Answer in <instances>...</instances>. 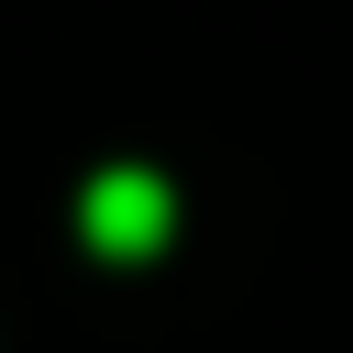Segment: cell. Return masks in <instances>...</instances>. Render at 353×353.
Segmentation results:
<instances>
[{
	"label": "cell",
	"instance_id": "obj_1",
	"mask_svg": "<svg viewBox=\"0 0 353 353\" xmlns=\"http://www.w3.org/2000/svg\"><path fill=\"white\" fill-rule=\"evenodd\" d=\"M77 232H88L99 254L143 265V254L176 232V199H165V176H154V165H110V176H88V199H77Z\"/></svg>",
	"mask_w": 353,
	"mask_h": 353
}]
</instances>
